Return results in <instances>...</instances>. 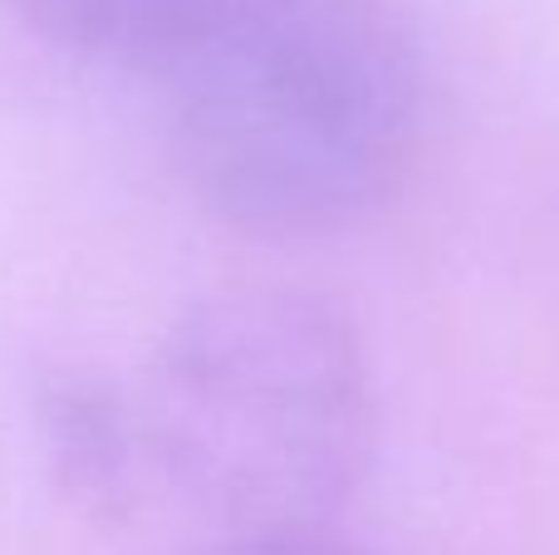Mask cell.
I'll use <instances>...</instances> for the list:
<instances>
[{
    "instance_id": "4",
    "label": "cell",
    "mask_w": 559,
    "mask_h": 555,
    "mask_svg": "<svg viewBox=\"0 0 559 555\" xmlns=\"http://www.w3.org/2000/svg\"><path fill=\"white\" fill-rule=\"evenodd\" d=\"M49 45L94 64L173 69L226 0H5Z\"/></svg>"
},
{
    "instance_id": "3",
    "label": "cell",
    "mask_w": 559,
    "mask_h": 555,
    "mask_svg": "<svg viewBox=\"0 0 559 555\" xmlns=\"http://www.w3.org/2000/svg\"><path fill=\"white\" fill-rule=\"evenodd\" d=\"M39 448L49 477L84 517L123 521L138 511L153 482L147 433L138 393L88 369H59L35 393Z\"/></svg>"
},
{
    "instance_id": "2",
    "label": "cell",
    "mask_w": 559,
    "mask_h": 555,
    "mask_svg": "<svg viewBox=\"0 0 559 555\" xmlns=\"http://www.w3.org/2000/svg\"><path fill=\"white\" fill-rule=\"evenodd\" d=\"M153 477L236 536L329 527L373 458L354 324L305 291H222L163 334L138 383Z\"/></svg>"
},
{
    "instance_id": "1",
    "label": "cell",
    "mask_w": 559,
    "mask_h": 555,
    "mask_svg": "<svg viewBox=\"0 0 559 555\" xmlns=\"http://www.w3.org/2000/svg\"><path fill=\"white\" fill-rule=\"evenodd\" d=\"M167 74L177 167L246 232L354 222L423 143V55L383 0H226Z\"/></svg>"
},
{
    "instance_id": "5",
    "label": "cell",
    "mask_w": 559,
    "mask_h": 555,
    "mask_svg": "<svg viewBox=\"0 0 559 555\" xmlns=\"http://www.w3.org/2000/svg\"><path fill=\"white\" fill-rule=\"evenodd\" d=\"M216 555H368L364 546L344 541L334 527L314 531H271V536H236Z\"/></svg>"
}]
</instances>
